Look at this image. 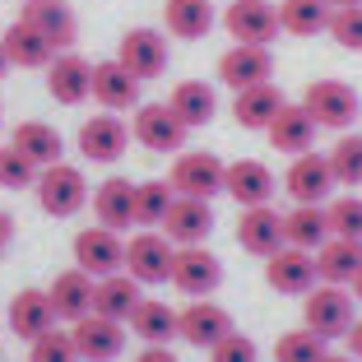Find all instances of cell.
<instances>
[{
    "label": "cell",
    "instance_id": "obj_43",
    "mask_svg": "<svg viewBox=\"0 0 362 362\" xmlns=\"http://www.w3.org/2000/svg\"><path fill=\"white\" fill-rule=\"evenodd\" d=\"M330 37L344 52H362V5H344L330 19Z\"/></svg>",
    "mask_w": 362,
    "mask_h": 362
},
{
    "label": "cell",
    "instance_id": "obj_45",
    "mask_svg": "<svg viewBox=\"0 0 362 362\" xmlns=\"http://www.w3.org/2000/svg\"><path fill=\"white\" fill-rule=\"evenodd\" d=\"M135 362H181V358L168 349V344H144V353H139Z\"/></svg>",
    "mask_w": 362,
    "mask_h": 362
},
{
    "label": "cell",
    "instance_id": "obj_51",
    "mask_svg": "<svg viewBox=\"0 0 362 362\" xmlns=\"http://www.w3.org/2000/svg\"><path fill=\"white\" fill-rule=\"evenodd\" d=\"M330 5H334V10H344V5H362V0H330Z\"/></svg>",
    "mask_w": 362,
    "mask_h": 362
},
{
    "label": "cell",
    "instance_id": "obj_2",
    "mask_svg": "<svg viewBox=\"0 0 362 362\" xmlns=\"http://www.w3.org/2000/svg\"><path fill=\"white\" fill-rule=\"evenodd\" d=\"M302 107L311 112L320 130H349L353 121L362 117V98L353 84L344 79H311L307 93H302Z\"/></svg>",
    "mask_w": 362,
    "mask_h": 362
},
{
    "label": "cell",
    "instance_id": "obj_32",
    "mask_svg": "<svg viewBox=\"0 0 362 362\" xmlns=\"http://www.w3.org/2000/svg\"><path fill=\"white\" fill-rule=\"evenodd\" d=\"M358 269H362V242H353V237H330V242L316 251V274H320V284L349 288L353 279H358Z\"/></svg>",
    "mask_w": 362,
    "mask_h": 362
},
{
    "label": "cell",
    "instance_id": "obj_52",
    "mask_svg": "<svg viewBox=\"0 0 362 362\" xmlns=\"http://www.w3.org/2000/svg\"><path fill=\"white\" fill-rule=\"evenodd\" d=\"M0 121H5V112H0Z\"/></svg>",
    "mask_w": 362,
    "mask_h": 362
},
{
    "label": "cell",
    "instance_id": "obj_35",
    "mask_svg": "<svg viewBox=\"0 0 362 362\" xmlns=\"http://www.w3.org/2000/svg\"><path fill=\"white\" fill-rule=\"evenodd\" d=\"M168 107L195 130V126H209V121L218 117V93H214V84H204V79H181V84L172 88Z\"/></svg>",
    "mask_w": 362,
    "mask_h": 362
},
{
    "label": "cell",
    "instance_id": "obj_38",
    "mask_svg": "<svg viewBox=\"0 0 362 362\" xmlns=\"http://www.w3.org/2000/svg\"><path fill=\"white\" fill-rule=\"evenodd\" d=\"M325 353H330L325 339H320L316 330H307V325L279 334V344H274V362H320Z\"/></svg>",
    "mask_w": 362,
    "mask_h": 362
},
{
    "label": "cell",
    "instance_id": "obj_44",
    "mask_svg": "<svg viewBox=\"0 0 362 362\" xmlns=\"http://www.w3.org/2000/svg\"><path fill=\"white\" fill-rule=\"evenodd\" d=\"M209 362H260V349H256V339L251 334H228V339H218L209 349Z\"/></svg>",
    "mask_w": 362,
    "mask_h": 362
},
{
    "label": "cell",
    "instance_id": "obj_19",
    "mask_svg": "<svg viewBox=\"0 0 362 362\" xmlns=\"http://www.w3.org/2000/svg\"><path fill=\"white\" fill-rule=\"evenodd\" d=\"M47 93L61 107H79L93 93V65L75 52H56V61L47 65Z\"/></svg>",
    "mask_w": 362,
    "mask_h": 362
},
{
    "label": "cell",
    "instance_id": "obj_42",
    "mask_svg": "<svg viewBox=\"0 0 362 362\" xmlns=\"http://www.w3.org/2000/svg\"><path fill=\"white\" fill-rule=\"evenodd\" d=\"M37 172L42 168H33L14 144H0V186H5V191H28V186H37Z\"/></svg>",
    "mask_w": 362,
    "mask_h": 362
},
{
    "label": "cell",
    "instance_id": "obj_33",
    "mask_svg": "<svg viewBox=\"0 0 362 362\" xmlns=\"http://www.w3.org/2000/svg\"><path fill=\"white\" fill-rule=\"evenodd\" d=\"M284 112V93L274 84H256V88H242L233 93V117L242 130H269V121Z\"/></svg>",
    "mask_w": 362,
    "mask_h": 362
},
{
    "label": "cell",
    "instance_id": "obj_5",
    "mask_svg": "<svg viewBox=\"0 0 362 362\" xmlns=\"http://www.w3.org/2000/svg\"><path fill=\"white\" fill-rule=\"evenodd\" d=\"M37 204H42V214H52V218H70V214H79L88 204V181L79 168H70V163H56V168H42L37 172Z\"/></svg>",
    "mask_w": 362,
    "mask_h": 362
},
{
    "label": "cell",
    "instance_id": "obj_25",
    "mask_svg": "<svg viewBox=\"0 0 362 362\" xmlns=\"http://www.w3.org/2000/svg\"><path fill=\"white\" fill-rule=\"evenodd\" d=\"M93 284L98 279H88L84 269H61V274L52 279V288H47L56 320H70V325L84 320L88 311H93Z\"/></svg>",
    "mask_w": 362,
    "mask_h": 362
},
{
    "label": "cell",
    "instance_id": "obj_17",
    "mask_svg": "<svg viewBox=\"0 0 362 362\" xmlns=\"http://www.w3.org/2000/svg\"><path fill=\"white\" fill-rule=\"evenodd\" d=\"M209 233H214V204L177 195L172 209H168V218H163V237H168L172 246H204Z\"/></svg>",
    "mask_w": 362,
    "mask_h": 362
},
{
    "label": "cell",
    "instance_id": "obj_53",
    "mask_svg": "<svg viewBox=\"0 0 362 362\" xmlns=\"http://www.w3.org/2000/svg\"><path fill=\"white\" fill-rule=\"evenodd\" d=\"M0 362H5V358H0Z\"/></svg>",
    "mask_w": 362,
    "mask_h": 362
},
{
    "label": "cell",
    "instance_id": "obj_41",
    "mask_svg": "<svg viewBox=\"0 0 362 362\" xmlns=\"http://www.w3.org/2000/svg\"><path fill=\"white\" fill-rule=\"evenodd\" d=\"M28 362H84L75 349V339H70V330H47L42 339H33L28 344Z\"/></svg>",
    "mask_w": 362,
    "mask_h": 362
},
{
    "label": "cell",
    "instance_id": "obj_12",
    "mask_svg": "<svg viewBox=\"0 0 362 362\" xmlns=\"http://www.w3.org/2000/svg\"><path fill=\"white\" fill-rule=\"evenodd\" d=\"M223 28L233 33V42H251V47H269L279 37V5L269 0H233L223 10Z\"/></svg>",
    "mask_w": 362,
    "mask_h": 362
},
{
    "label": "cell",
    "instance_id": "obj_21",
    "mask_svg": "<svg viewBox=\"0 0 362 362\" xmlns=\"http://www.w3.org/2000/svg\"><path fill=\"white\" fill-rule=\"evenodd\" d=\"M93 98L103 112H135L139 107V79L121 61H98L93 65Z\"/></svg>",
    "mask_w": 362,
    "mask_h": 362
},
{
    "label": "cell",
    "instance_id": "obj_6",
    "mask_svg": "<svg viewBox=\"0 0 362 362\" xmlns=\"http://www.w3.org/2000/svg\"><path fill=\"white\" fill-rule=\"evenodd\" d=\"M75 269H84L88 279L121 274L126 269V242H121V233H112L103 223L75 233Z\"/></svg>",
    "mask_w": 362,
    "mask_h": 362
},
{
    "label": "cell",
    "instance_id": "obj_40",
    "mask_svg": "<svg viewBox=\"0 0 362 362\" xmlns=\"http://www.w3.org/2000/svg\"><path fill=\"white\" fill-rule=\"evenodd\" d=\"M325 214H330V237H353V242H362V195H334V200L325 204Z\"/></svg>",
    "mask_w": 362,
    "mask_h": 362
},
{
    "label": "cell",
    "instance_id": "obj_48",
    "mask_svg": "<svg viewBox=\"0 0 362 362\" xmlns=\"http://www.w3.org/2000/svg\"><path fill=\"white\" fill-rule=\"evenodd\" d=\"M349 293H353V302H362V269H358V279L349 284Z\"/></svg>",
    "mask_w": 362,
    "mask_h": 362
},
{
    "label": "cell",
    "instance_id": "obj_18",
    "mask_svg": "<svg viewBox=\"0 0 362 362\" xmlns=\"http://www.w3.org/2000/svg\"><path fill=\"white\" fill-rule=\"evenodd\" d=\"M130 144V126L117 112H103V117H88L79 126V153L88 163H117Z\"/></svg>",
    "mask_w": 362,
    "mask_h": 362
},
{
    "label": "cell",
    "instance_id": "obj_37",
    "mask_svg": "<svg viewBox=\"0 0 362 362\" xmlns=\"http://www.w3.org/2000/svg\"><path fill=\"white\" fill-rule=\"evenodd\" d=\"M172 200V181H135V228H163Z\"/></svg>",
    "mask_w": 362,
    "mask_h": 362
},
{
    "label": "cell",
    "instance_id": "obj_39",
    "mask_svg": "<svg viewBox=\"0 0 362 362\" xmlns=\"http://www.w3.org/2000/svg\"><path fill=\"white\" fill-rule=\"evenodd\" d=\"M325 158H330L339 186H362V135H349V130H344Z\"/></svg>",
    "mask_w": 362,
    "mask_h": 362
},
{
    "label": "cell",
    "instance_id": "obj_47",
    "mask_svg": "<svg viewBox=\"0 0 362 362\" xmlns=\"http://www.w3.org/2000/svg\"><path fill=\"white\" fill-rule=\"evenodd\" d=\"M10 242H14V218H10L5 209H0V251H5Z\"/></svg>",
    "mask_w": 362,
    "mask_h": 362
},
{
    "label": "cell",
    "instance_id": "obj_24",
    "mask_svg": "<svg viewBox=\"0 0 362 362\" xmlns=\"http://www.w3.org/2000/svg\"><path fill=\"white\" fill-rule=\"evenodd\" d=\"M316 121H311V112L302 103H284V112H279L274 121H269V130H265V139L274 144L279 153H311V144H316Z\"/></svg>",
    "mask_w": 362,
    "mask_h": 362
},
{
    "label": "cell",
    "instance_id": "obj_8",
    "mask_svg": "<svg viewBox=\"0 0 362 362\" xmlns=\"http://www.w3.org/2000/svg\"><path fill=\"white\" fill-rule=\"evenodd\" d=\"M172 256H177V246L168 242L163 233L144 228L126 242V274L135 284H168L172 279Z\"/></svg>",
    "mask_w": 362,
    "mask_h": 362
},
{
    "label": "cell",
    "instance_id": "obj_28",
    "mask_svg": "<svg viewBox=\"0 0 362 362\" xmlns=\"http://www.w3.org/2000/svg\"><path fill=\"white\" fill-rule=\"evenodd\" d=\"M0 47H5L10 65H19V70H47V65L56 61V47L47 42V37L33 28V23H23V19H14L10 28H5Z\"/></svg>",
    "mask_w": 362,
    "mask_h": 362
},
{
    "label": "cell",
    "instance_id": "obj_46",
    "mask_svg": "<svg viewBox=\"0 0 362 362\" xmlns=\"http://www.w3.org/2000/svg\"><path fill=\"white\" fill-rule=\"evenodd\" d=\"M344 339H349V353H353V358H358V362H362V316H358V320H353V330H349V334H344Z\"/></svg>",
    "mask_w": 362,
    "mask_h": 362
},
{
    "label": "cell",
    "instance_id": "obj_34",
    "mask_svg": "<svg viewBox=\"0 0 362 362\" xmlns=\"http://www.w3.org/2000/svg\"><path fill=\"white\" fill-rule=\"evenodd\" d=\"M334 5L330 0H279V28L288 37H316V33H330Z\"/></svg>",
    "mask_w": 362,
    "mask_h": 362
},
{
    "label": "cell",
    "instance_id": "obj_31",
    "mask_svg": "<svg viewBox=\"0 0 362 362\" xmlns=\"http://www.w3.org/2000/svg\"><path fill=\"white\" fill-rule=\"evenodd\" d=\"M139 288H144V284H135L126 269L98 279V284H93V316H107V320H121V325H126L130 311L139 307V298H144Z\"/></svg>",
    "mask_w": 362,
    "mask_h": 362
},
{
    "label": "cell",
    "instance_id": "obj_7",
    "mask_svg": "<svg viewBox=\"0 0 362 362\" xmlns=\"http://www.w3.org/2000/svg\"><path fill=\"white\" fill-rule=\"evenodd\" d=\"M334 168L325 153H298L293 168L284 172V191L293 195V204H330L334 200Z\"/></svg>",
    "mask_w": 362,
    "mask_h": 362
},
{
    "label": "cell",
    "instance_id": "obj_49",
    "mask_svg": "<svg viewBox=\"0 0 362 362\" xmlns=\"http://www.w3.org/2000/svg\"><path fill=\"white\" fill-rule=\"evenodd\" d=\"M320 362H358V358H349V353H325Z\"/></svg>",
    "mask_w": 362,
    "mask_h": 362
},
{
    "label": "cell",
    "instance_id": "obj_9",
    "mask_svg": "<svg viewBox=\"0 0 362 362\" xmlns=\"http://www.w3.org/2000/svg\"><path fill=\"white\" fill-rule=\"evenodd\" d=\"M265 284L284 298H307L311 288L320 284L316 274V251H298V246H279L274 256L265 260Z\"/></svg>",
    "mask_w": 362,
    "mask_h": 362
},
{
    "label": "cell",
    "instance_id": "obj_15",
    "mask_svg": "<svg viewBox=\"0 0 362 362\" xmlns=\"http://www.w3.org/2000/svg\"><path fill=\"white\" fill-rule=\"evenodd\" d=\"M70 339H75V349H79V358H84V362H112V358L126 353V325L88 311L84 320L70 325Z\"/></svg>",
    "mask_w": 362,
    "mask_h": 362
},
{
    "label": "cell",
    "instance_id": "obj_13",
    "mask_svg": "<svg viewBox=\"0 0 362 362\" xmlns=\"http://www.w3.org/2000/svg\"><path fill=\"white\" fill-rule=\"evenodd\" d=\"M228 334H233V316L209 298H191V307L177 311V339H186L191 349L209 353L214 344L228 339Z\"/></svg>",
    "mask_w": 362,
    "mask_h": 362
},
{
    "label": "cell",
    "instance_id": "obj_36",
    "mask_svg": "<svg viewBox=\"0 0 362 362\" xmlns=\"http://www.w3.org/2000/svg\"><path fill=\"white\" fill-rule=\"evenodd\" d=\"M126 325H130V334L144 339V344H172L177 339V311L158 298H139V307L130 311Z\"/></svg>",
    "mask_w": 362,
    "mask_h": 362
},
{
    "label": "cell",
    "instance_id": "obj_30",
    "mask_svg": "<svg viewBox=\"0 0 362 362\" xmlns=\"http://www.w3.org/2000/svg\"><path fill=\"white\" fill-rule=\"evenodd\" d=\"M284 242L298 251H320L330 242V214L325 204H293L284 214Z\"/></svg>",
    "mask_w": 362,
    "mask_h": 362
},
{
    "label": "cell",
    "instance_id": "obj_16",
    "mask_svg": "<svg viewBox=\"0 0 362 362\" xmlns=\"http://www.w3.org/2000/svg\"><path fill=\"white\" fill-rule=\"evenodd\" d=\"M237 246L242 251H251V256L269 260L284 242V214L269 209V204H251V209L237 214Z\"/></svg>",
    "mask_w": 362,
    "mask_h": 362
},
{
    "label": "cell",
    "instance_id": "obj_4",
    "mask_svg": "<svg viewBox=\"0 0 362 362\" xmlns=\"http://www.w3.org/2000/svg\"><path fill=\"white\" fill-rule=\"evenodd\" d=\"M130 135H135V144H144V149H153V153H181L191 126H186L168 103H139L135 117H130Z\"/></svg>",
    "mask_w": 362,
    "mask_h": 362
},
{
    "label": "cell",
    "instance_id": "obj_23",
    "mask_svg": "<svg viewBox=\"0 0 362 362\" xmlns=\"http://www.w3.org/2000/svg\"><path fill=\"white\" fill-rule=\"evenodd\" d=\"M61 320H56L52 311V298H47V288H19L10 298V330L19 334V339H42L47 330H56Z\"/></svg>",
    "mask_w": 362,
    "mask_h": 362
},
{
    "label": "cell",
    "instance_id": "obj_26",
    "mask_svg": "<svg viewBox=\"0 0 362 362\" xmlns=\"http://www.w3.org/2000/svg\"><path fill=\"white\" fill-rule=\"evenodd\" d=\"M93 218L112 233H126L135 223V181L130 177H107L93 191Z\"/></svg>",
    "mask_w": 362,
    "mask_h": 362
},
{
    "label": "cell",
    "instance_id": "obj_22",
    "mask_svg": "<svg viewBox=\"0 0 362 362\" xmlns=\"http://www.w3.org/2000/svg\"><path fill=\"white\" fill-rule=\"evenodd\" d=\"M279 191L274 172L265 168L260 158H237L228 163V177H223V195H233L242 209H251V204H269V195Z\"/></svg>",
    "mask_w": 362,
    "mask_h": 362
},
{
    "label": "cell",
    "instance_id": "obj_29",
    "mask_svg": "<svg viewBox=\"0 0 362 362\" xmlns=\"http://www.w3.org/2000/svg\"><path fill=\"white\" fill-rule=\"evenodd\" d=\"M10 144L23 153V158L33 163V168H56L65 153V139L56 126H47V121H19L10 135Z\"/></svg>",
    "mask_w": 362,
    "mask_h": 362
},
{
    "label": "cell",
    "instance_id": "obj_50",
    "mask_svg": "<svg viewBox=\"0 0 362 362\" xmlns=\"http://www.w3.org/2000/svg\"><path fill=\"white\" fill-rule=\"evenodd\" d=\"M5 70H10V56H5V47H0V79H5Z\"/></svg>",
    "mask_w": 362,
    "mask_h": 362
},
{
    "label": "cell",
    "instance_id": "obj_27",
    "mask_svg": "<svg viewBox=\"0 0 362 362\" xmlns=\"http://www.w3.org/2000/svg\"><path fill=\"white\" fill-rule=\"evenodd\" d=\"M214 23H218L214 0H168L163 5V28H168V37H181V42L209 37Z\"/></svg>",
    "mask_w": 362,
    "mask_h": 362
},
{
    "label": "cell",
    "instance_id": "obj_1",
    "mask_svg": "<svg viewBox=\"0 0 362 362\" xmlns=\"http://www.w3.org/2000/svg\"><path fill=\"white\" fill-rule=\"evenodd\" d=\"M353 293L339 284H316L302 298V325L307 330H316L320 339L330 344V339H344V334L353 330Z\"/></svg>",
    "mask_w": 362,
    "mask_h": 362
},
{
    "label": "cell",
    "instance_id": "obj_11",
    "mask_svg": "<svg viewBox=\"0 0 362 362\" xmlns=\"http://www.w3.org/2000/svg\"><path fill=\"white\" fill-rule=\"evenodd\" d=\"M172 284L186 298H209L214 288L223 284V260L214 256L209 246H177V256H172Z\"/></svg>",
    "mask_w": 362,
    "mask_h": 362
},
{
    "label": "cell",
    "instance_id": "obj_14",
    "mask_svg": "<svg viewBox=\"0 0 362 362\" xmlns=\"http://www.w3.org/2000/svg\"><path fill=\"white\" fill-rule=\"evenodd\" d=\"M269 75H274V56H269V47L233 42L223 56H218V84H228L233 93L256 88V84H269Z\"/></svg>",
    "mask_w": 362,
    "mask_h": 362
},
{
    "label": "cell",
    "instance_id": "obj_10",
    "mask_svg": "<svg viewBox=\"0 0 362 362\" xmlns=\"http://www.w3.org/2000/svg\"><path fill=\"white\" fill-rule=\"evenodd\" d=\"M117 61L126 65L139 84L158 79L163 70H168V33H158V28H126V37H121V47H117Z\"/></svg>",
    "mask_w": 362,
    "mask_h": 362
},
{
    "label": "cell",
    "instance_id": "obj_3",
    "mask_svg": "<svg viewBox=\"0 0 362 362\" xmlns=\"http://www.w3.org/2000/svg\"><path fill=\"white\" fill-rule=\"evenodd\" d=\"M223 177H228V163L218 153H204V149L177 153V163L168 172L172 191L186 195V200H214V195H223Z\"/></svg>",
    "mask_w": 362,
    "mask_h": 362
},
{
    "label": "cell",
    "instance_id": "obj_20",
    "mask_svg": "<svg viewBox=\"0 0 362 362\" xmlns=\"http://www.w3.org/2000/svg\"><path fill=\"white\" fill-rule=\"evenodd\" d=\"M19 19L33 23V28L42 33L56 52H70V47H75V37H79V19H75V10H70L65 0H23V14H19Z\"/></svg>",
    "mask_w": 362,
    "mask_h": 362
}]
</instances>
